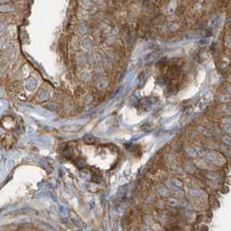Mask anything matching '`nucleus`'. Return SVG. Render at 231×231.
Returning a JSON list of instances; mask_svg holds the SVG:
<instances>
[{"label":"nucleus","instance_id":"obj_1","mask_svg":"<svg viewBox=\"0 0 231 231\" xmlns=\"http://www.w3.org/2000/svg\"><path fill=\"white\" fill-rule=\"evenodd\" d=\"M206 160L213 164L222 165L224 162L223 158L216 152H209L206 156Z\"/></svg>","mask_w":231,"mask_h":231},{"label":"nucleus","instance_id":"obj_2","mask_svg":"<svg viewBox=\"0 0 231 231\" xmlns=\"http://www.w3.org/2000/svg\"><path fill=\"white\" fill-rule=\"evenodd\" d=\"M190 152H191L192 156H202V155H204V150L201 148H198V147L191 149Z\"/></svg>","mask_w":231,"mask_h":231},{"label":"nucleus","instance_id":"obj_3","mask_svg":"<svg viewBox=\"0 0 231 231\" xmlns=\"http://www.w3.org/2000/svg\"><path fill=\"white\" fill-rule=\"evenodd\" d=\"M208 177L211 180H214V181H220L221 177L218 174L216 173H209L208 174Z\"/></svg>","mask_w":231,"mask_h":231},{"label":"nucleus","instance_id":"obj_4","mask_svg":"<svg viewBox=\"0 0 231 231\" xmlns=\"http://www.w3.org/2000/svg\"><path fill=\"white\" fill-rule=\"evenodd\" d=\"M223 111L225 113H227V114H229V115H231V104H223Z\"/></svg>","mask_w":231,"mask_h":231},{"label":"nucleus","instance_id":"obj_5","mask_svg":"<svg viewBox=\"0 0 231 231\" xmlns=\"http://www.w3.org/2000/svg\"><path fill=\"white\" fill-rule=\"evenodd\" d=\"M202 194H203V192L199 190V189H197V190H196V189L195 190H190V195L192 196H200Z\"/></svg>","mask_w":231,"mask_h":231},{"label":"nucleus","instance_id":"obj_6","mask_svg":"<svg viewBox=\"0 0 231 231\" xmlns=\"http://www.w3.org/2000/svg\"><path fill=\"white\" fill-rule=\"evenodd\" d=\"M225 44H226V45L229 48H231V34H227L226 35V37H225Z\"/></svg>","mask_w":231,"mask_h":231},{"label":"nucleus","instance_id":"obj_7","mask_svg":"<svg viewBox=\"0 0 231 231\" xmlns=\"http://www.w3.org/2000/svg\"><path fill=\"white\" fill-rule=\"evenodd\" d=\"M223 141L228 144V145H231V136H225L223 137Z\"/></svg>","mask_w":231,"mask_h":231},{"label":"nucleus","instance_id":"obj_8","mask_svg":"<svg viewBox=\"0 0 231 231\" xmlns=\"http://www.w3.org/2000/svg\"><path fill=\"white\" fill-rule=\"evenodd\" d=\"M223 129L225 130V132H226V133H228V134L231 135V125L230 124H225V125L223 126Z\"/></svg>","mask_w":231,"mask_h":231},{"label":"nucleus","instance_id":"obj_9","mask_svg":"<svg viewBox=\"0 0 231 231\" xmlns=\"http://www.w3.org/2000/svg\"><path fill=\"white\" fill-rule=\"evenodd\" d=\"M223 122L225 124H230L231 125V116L230 117H226L225 119H223Z\"/></svg>","mask_w":231,"mask_h":231}]
</instances>
